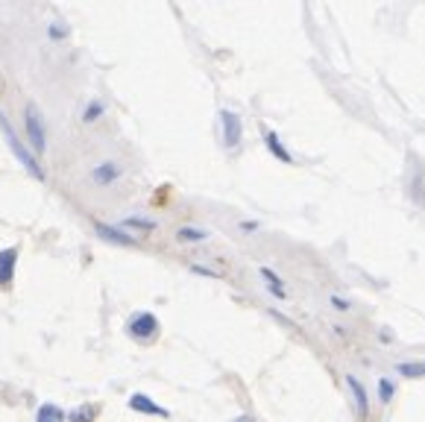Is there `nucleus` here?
<instances>
[{
	"label": "nucleus",
	"mask_w": 425,
	"mask_h": 422,
	"mask_svg": "<svg viewBox=\"0 0 425 422\" xmlns=\"http://www.w3.org/2000/svg\"><path fill=\"white\" fill-rule=\"evenodd\" d=\"M0 132H3V138H6V144H9L12 156H15V158L21 161V165L27 167L30 176H33V179H39V182H44V170H42V165H39V161H35V156L27 150V147H24V141H21L18 135H15V129L9 127V120H6L3 111H0Z\"/></svg>",
	"instance_id": "f257e3e1"
},
{
	"label": "nucleus",
	"mask_w": 425,
	"mask_h": 422,
	"mask_svg": "<svg viewBox=\"0 0 425 422\" xmlns=\"http://www.w3.org/2000/svg\"><path fill=\"white\" fill-rule=\"evenodd\" d=\"M177 238L185 244H199V241H208V232L194 229V226H182V229H177Z\"/></svg>",
	"instance_id": "2eb2a0df"
},
{
	"label": "nucleus",
	"mask_w": 425,
	"mask_h": 422,
	"mask_svg": "<svg viewBox=\"0 0 425 422\" xmlns=\"http://www.w3.org/2000/svg\"><path fill=\"white\" fill-rule=\"evenodd\" d=\"M346 384H349V390H352V396H355L358 416L367 419V416H370V396H367V390H364V384H361L355 376H346Z\"/></svg>",
	"instance_id": "6e6552de"
},
{
	"label": "nucleus",
	"mask_w": 425,
	"mask_h": 422,
	"mask_svg": "<svg viewBox=\"0 0 425 422\" xmlns=\"http://www.w3.org/2000/svg\"><path fill=\"white\" fill-rule=\"evenodd\" d=\"M120 165H115V161H103V165H97L94 170H91V179L97 182V185H111V182H118L120 179Z\"/></svg>",
	"instance_id": "9d476101"
},
{
	"label": "nucleus",
	"mask_w": 425,
	"mask_h": 422,
	"mask_svg": "<svg viewBox=\"0 0 425 422\" xmlns=\"http://www.w3.org/2000/svg\"><path fill=\"white\" fill-rule=\"evenodd\" d=\"M65 411L56 405H42L39 407V414H35V422H65Z\"/></svg>",
	"instance_id": "4468645a"
},
{
	"label": "nucleus",
	"mask_w": 425,
	"mask_h": 422,
	"mask_svg": "<svg viewBox=\"0 0 425 422\" xmlns=\"http://www.w3.org/2000/svg\"><path fill=\"white\" fill-rule=\"evenodd\" d=\"M261 279H264V284H267V291L276 296V300H284V282H282V276L279 273H273L270 267H261Z\"/></svg>",
	"instance_id": "9b49d317"
},
{
	"label": "nucleus",
	"mask_w": 425,
	"mask_h": 422,
	"mask_svg": "<svg viewBox=\"0 0 425 422\" xmlns=\"http://www.w3.org/2000/svg\"><path fill=\"white\" fill-rule=\"evenodd\" d=\"M15 264H18V250H15V246H9V250L0 253V288H9V284H12Z\"/></svg>",
	"instance_id": "423d86ee"
},
{
	"label": "nucleus",
	"mask_w": 425,
	"mask_h": 422,
	"mask_svg": "<svg viewBox=\"0 0 425 422\" xmlns=\"http://www.w3.org/2000/svg\"><path fill=\"white\" fill-rule=\"evenodd\" d=\"M393 393H396V384L390 378H379V399H381V405L390 402Z\"/></svg>",
	"instance_id": "a211bd4d"
},
{
	"label": "nucleus",
	"mask_w": 425,
	"mask_h": 422,
	"mask_svg": "<svg viewBox=\"0 0 425 422\" xmlns=\"http://www.w3.org/2000/svg\"><path fill=\"white\" fill-rule=\"evenodd\" d=\"M24 127H27V138H30V144H33V150H35V153H44V150H47L44 123H42L39 109H35L33 103L27 106V111H24Z\"/></svg>",
	"instance_id": "7ed1b4c3"
},
{
	"label": "nucleus",
	"mask_w": 425,
	"mask_h": 422,
	"mask_svg": "<svg viewBox=\"0 0 425 422\" xmlns=\"http://www.w3.org/2000/svg\"><path fill=\"white\" fill-rule=\"evenodd\" d=\"M120 229H138V232H153L156 229V220L141 217V214H132V217H123L120 220Z\"/></svg>",
	"instance_id": "ddd939ff"
},
{
	"label": "nucleus",
	"mask_w": 425,
	"mask_h": 422,
	"mask_svg": "<svg viewBox=\"0 0 425 422\" xmlns=\"http://www.w3.org/2000/svg\"><path fill=\"white\" fill-rule=\"evenodd\" d=\"M94 232H97L106 244H115V246H138V238H132V235L123 232L120 226H109V223H94Z\"/></svg>",
	"instance_id": "39448f33"
},
{
	"label": "nucleus",
	"mask_w": 425,
	"mask_h": 422,
	"mask_svg": "<svg viewBox=\"0 0 425 422\" xmlns=\"http://www.w3.org/2000/svg\"><path fill=\"white\" fill-rule=\"evenodd\" d=\"M129 407H132V411H138V414H150V416H170L168 407L156 405V402L150 399V396H144V393L129 396Z\"/></svg>",
	"instance_id": "0eeeda50"
},
{
	"label": "nucleus",
	"mask_w": 425,
	"mask_h": 422,
	"mask_svg": "<svg viewBox=\"0 0 425 422\" xmlns=\"http://www.w3.org/2000/svg\"><path fill=\"white\" fill-rule=\"evenodd\" d=\"M396 372L402 378L408 381H414V378H425V361H405V364H399Z\"/></svg>",
	"instance_id": "f8f14e48"
},
{
	"label": "nucleus",
	"mask_w": 425,
	"mask_h": 422,
	"mask_svg": "<svg viewBox=\"0 0 425 422\" xmlns=\"http://www.w3.org/2000/svg\"><path fill=\"white\" fill-rule=\"evenodd\" d=\"M220 132H223V144L229 147V150H235L237 144H241L244 138V120L235 115V111L223 109L220 111Z\"/></svg>",
	"instance_id": "20e7f679"
},
{
	"label": "nucleus",
	"mask_w": 425,
	"mask_h": 422,
	"mask_svg": "<svg viewBox=\"0 0 425 422\" xmlns=\"http://www.w3.org/2000/svg\"><path fill=\"white\" fill-rule=\"evenodd\" d=\"M264 144H267V150L273 153V158H279L282 165H293V156H291V150H284V144H282V138L273 129H264Z\"/></svg>",
	"instance_id": "1a4fd4ad"
},
{
	"label": "nucleus",
	"mask_w": 425,
	"mask_h": 422,
	"mask_svg": "<svg viewBox=\"0 0 425 422\" xmlns=\"http://www.w3.org/2000/svg\"><path fill=\"white\" fill-rule=\"evenodd\" d=\"M241 229H244V232H255V229H258V223H253V220H246V223H241Z\"/></svg>",
	"instance_id": "4be33fe9"
},
{
	"label": "nucleus",
	"mask_w": 425,
	"mask_h": 422,
	"mask_svg": "<svg viewBox=\"0 0 425 422\" xmlns=\"http://www.w3.org/2000/svg\"><path fill=\"white\" fill-rule=\"evenodd\" d=\"M127 334H129L132 340H141V343L153 340L156 334H159V320H156V314H150V311L132 314L127 320Z\"/></svg>",
	"instance_id": "f03ea898"
},
{
	"label": "nucleus",
	"mask_w": 425,
	"mask_h": 422,
	"mask_svg": "<svg viewBox=\"0 0 425 422\" xmlns=\"http://www.w3.org/2000/svg\"><path fill=\"white\" fill-rule=\"evenodd\" d=\"M191 270L197 273V276H208V279H217V273H215V270H208V267H203V264H191Z\"/></svg>",
	"instance_id": "aec40b11"
},
{
	"label": "nucleus",
	"mask_w": 425,
	"mask_h": 422,
	"mask_svg": "<svg viewBox=\"0 0 425 422\" xmlns=\"http://www.w3.org/2000/svg\"><path fill=\"white\" fill-rule=\"evenodd\" d=\"M332 305L337 311H349V300H343V296H332Z\"/></svg>",
	"instance_id": "412c9836"
},
{
	"label": "nucleus",
	"mask_w": 425,
	"mask_h": 422,
	"mask_svg": "<svg viewBox=\"0 0 425 422\" xmlns=\"http://www.w3.org/2000/svg\"><path fill=\"white\" fill-rule=\"evenodd\" d=\"M103 111H106L103 103H100V100H91L89 106H85V111H82V120H85V123H94L97 118H103Z\"/></svg>",
	"instance_id": "f3484780"
},
{
	"label": "nucleus",
	"mask_w": 425,
	"mask_h": 422,
	"mask_svg": "<svg viewBox=\"0 0 425 422\" xmlns=\"http://www.w3.org/2000/svg\"><path fill=\"white\" fill-rule=\"evenodd\" d=\"M47 35H50V39H65V35H68V30L65 27H62V24H50V30H47Z\"/></svg>",
	"instance_id": "6ab92c4d"
},
{
	"label": "nucleus",
	"mask_w": 425,
	"mask_h": 422,
	"mask_svg": "<svg viewBox=\"0 0 425 422\" xmlns=\"http://www.w3.org/2000/svg\"><path fill=\"white\" fill-rule=\"evenodd\" d=\"M97 416V405H80L77 411L68 414V422H94Z\"/></svg>",
	"instance_id": "dca6fc26"
},
{
	"label": "nucleus",
	"mask_w": 425,
	"mask_h": 422,
	"mask_svg": "<svg viewBox=\"0 0 425 422\" xmlns=\"http://www.w3.org/2000/svg\"><path fill=\"white\" fill-rule=\"evenodd\" d=\"M235 422H253V416H246V414H244V416H237Z\"/></svg>",
	"instance_id": "5701e85b"
}]
</instances>
